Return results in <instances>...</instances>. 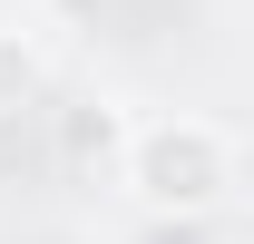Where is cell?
Segmentation results:
<instances>
[{"label":"cell","mask_w":254,"mask_h":244,"mask_svg":"<svg viewBox=\"0 0 254 244\" xmlns=\"http://www.w3.org/2000/svg\"><path fill=\"white\" fill-rule=\"evenodd\" d=\"M127 185H137L157 215H205L225 185H235V147H225L205 118L137 127V137H127Z\"/></svg>","instance_id":"6da1fadb"},{"label":"cell","mask_w":254,"mask_h":244,"mask_svg":"<svg viewBox=\"0 0 254 244\" xmlns=\"http://www.w3.org/2000/svg\"><path fill=\"white\" fill-rule=\"evenodd\" d=\"M108 156V147H118V118H108V108H98V118H78V127H68V156Z\"/></svg>","instance_id":"7a4b0ae2"}]
</instances>
